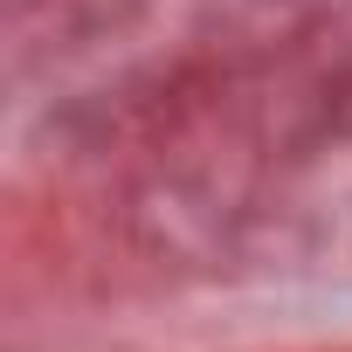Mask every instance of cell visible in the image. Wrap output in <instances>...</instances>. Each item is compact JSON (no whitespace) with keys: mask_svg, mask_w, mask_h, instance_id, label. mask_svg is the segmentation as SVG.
<instances>
[]
</instances>
